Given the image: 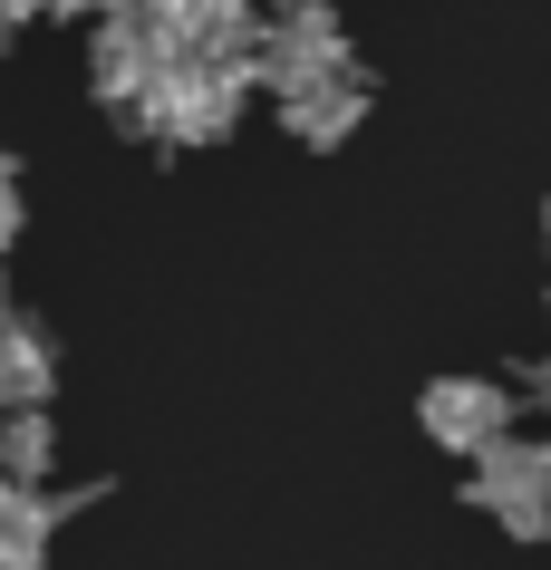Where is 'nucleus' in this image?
I'll return each mask as SVG.
<instances>
[{
    "instance_id": "1a4fd4ad",
    "label": "nucleus",
    "mask_w": 551,
    "mask_h": 570,
    "mask_svg": "<svg viewBox=\"0 0 551 570\" xmlns=\"http://www.w3.org/2000/svg\"><path fill=\"white\" fill-rule=\"evenodd\" d=\"M358 117H367V78H329V88H309V97L281 107V126H291L301 146H348Z\"/></svg>"
},
{
    "instance_id": "f03ea898",
    "label": "nucleus",
    "mask_w": 551,
    "mask_h": 570,
    "mask_svg": "<svg viewBox=\"0 0 551 570\" xmlns=\"http://www.w3.org/2000/svg\"><path fill=\"white\" fill-rule=\"evenodd\" d=\"M464 503L484 512L493 532L542 541V532H551V435H503L493 454H474V474H464Z\"/></svg>"
},
{
    "instance_id": "f8f14e48",
    "label": "nucleus",
    "mask_w": 551,
    "mask_h": 570,
    "mask_svg": "<svg viewBox=\"0 0 551 570\" xmlns=\"http://www.w3.org/2000/svg\"><path fill=\"white\" fill-rule=\"evenodd\" d=\"M39 10H59V0H0V30H20V20H39Z\"/></svg>"
},
{
    "instance_id": "2eb2a0df",
    "label": "nucleus",
    "mask_w": 551,
    "mask_h": 570,
    "mask_svg": "<svg viewBox=\"0 0 551 570\" xmlns=\"http://www.w3.org/2000/svg\"><path fill=\"white\" fill-rule=\"evenodd\" d=\"M532 396H542V416H551V358H542V367H532Z\"/></svg>"
},
{
    "instance_id": "9d476101",
    "label": "nucleus",
    "mask_w": 551,
    "mask_h": 570,
    "mask_svg": "<svg viewBox=\"0 0 551 570\" xmlns=\"http://www.w3.org/2000/svg\"><path fill=\"white\" fill-rule=\"evenodd\" d=\"M49 464H59V425H49V406L0 416V483H49Z\"/></svg>"
},
{
    "instance_id": "7ed1b4c3",
    "label": "nucleus",
    "mask_w": 551,
    "mask_h": 570,
    "mask_svg": "<svg viewBox=\"0 0 551 570\" xmlns=\"http://www.w3.org/2000/svg\"><path fill=\"white\" fill-rule=\"evenodd\" d=\"M136 20L165 39V59H214V68H252L272 10L252 0H136Z\"/></svg>"
},
{
    "instance_id": "20e7f679",
    "label": "nucleus",
    "mask_w": 551,
    "mask_h": 570,
    "mask_svg": "<svg viewBox=\"0 0 551 570\" xmlns=\"http://www.w3.org/2000/svg\"><path fill=\"white\" fill-rule=\"evenodd\" d=\"M252 78L291 107V97L329 88V78H358V49H348V30H338V10H301V20H272V30H262Z\"/></svg>"
},
{
    "instance_id": "ddd939ff",
    "label": "nucleus",
    "mask_w": 551,
    "mask_h": 570,
    "mask_svg": "<svg viewBox=\"0 0 551 570\" xmlns=\"http://www.w3.org/2000/svg\"><path fill=\"white\" fill-rule=\"evenodd\" d=\"M68 20H78V10H97V20H117V10H136V0H59Z\"/></svg>"
},
{
    "instance_id": "6e6552de",
    "label": "nucleus",
    "mask_w": 551,
    "mask_h": 570,
    "mask_svg": "<svg viewBox=\"0 0 551 570\" xmlns=\"http://www.w3.org/2000/svg\"><path fill=\"white\" fill-rule=\"evenodd\" d=\"M68 493H39V483H0V561H20V570H39L49 561V532L68 522Z\"/></svg>"
},
{
    "instance_id": "423d86ee",
    "label": "nucleus",
    "mask_w": 551,
    "mask_h": 570,
    "mask_svg": "<svg viewBox=\"0 0 551 570\" xmlns=\"http://www.w3.org/2000/svg\"><path fill=\"white\" fill-rule=\"evenodd\" d=\"M165 68H175V59H165V39H155L136 10L97 20V39H88V88L107 97V107H126V117H136V97H146Z\"/></svg>"
},
{
    "instance_id": "0eeeda50",
    "label": "nucleus",
    "mask_w": 551,
    "mask_h": 570,
    "mask_svg": "<svg viewBox=\"0 0 551 570\" xmlns=\"http://www.w3.org/2000/svg\"><path fill=\"white\" fill-rule=\"evenodd\" d=\"M49 387H59V348H49V330H39L30 309L0 301V416L49 406Z\"/></svg>"
},
{
    "instance_id": "9b49d317",
    "label": "nucleus",
    "mask_w": 551,
    "mask_h": 570,
    "mask_svg": "<svg viewBox=\"0 0 551 570\" xmlns=\"http://www.w3.org/2000/svg\"><path fill=\"white\" fill-rule=\"evenodd\" d=\"M20 242V184H10V155H0V252Z\"/></svg>"
},
{
    "instance_id": "4468645a",
    "label": "nucleus",
    "mask_w": 551,
    "mask_h": 570,
    "mask_svg": "<svg viewBox=\"0 0 551 570\" xmlns=\"http://www.w3.org/2000/svg\"><path fill=\"white\" fill-rule=\"evenodd\" d=\"M272 20H301V10H329V0H262Z\"/></svg>"
},
{
    "instance_id": "39448f33",
    "label": "nucleus",
    "mask_w": 551,
    "mask_h": 570,
    "mask_svg": "<svg viewBox=\"0 0 551 570\" xmlns=\"http://www.w3.org/2000/svg\"><path fill=\"white\" fill-rule=\"evenodd\" d=\"M416 425H426L435 454H493L513 435V387L503 377H435L416 396Z\"/></svg>"
},
{
    "instance_id": "f257e3e1",
    "label": "nucleus",
    "mask_w": 551,
    "mask_h": 570,
    "mask_svg": "<svg viewBox=\"0 0 551 570\" xmlns=\"http://www.w3.org/2000/svg\"><path fill=\"white\" fill-rule=\"evenodd\" d=\"M243 97H252V68H214V59H175L136 97V126L155 146H223L243 126Z\"/></svg>"
}]
</instances>
